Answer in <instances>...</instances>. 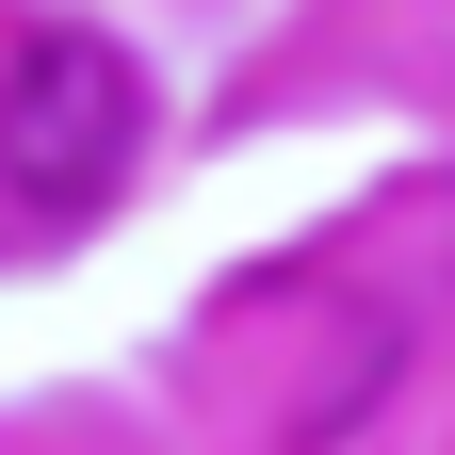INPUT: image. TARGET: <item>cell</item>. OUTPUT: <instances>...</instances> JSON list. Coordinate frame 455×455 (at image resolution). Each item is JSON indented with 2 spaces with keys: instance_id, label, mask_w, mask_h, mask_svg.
Wrapping results in <instances>:
<instances>
[{
  "instance_id": "1",
  "label": "cell",
  "mask_w": 455,
  "mask_h": 455,
  "mask_svg": "<svg viewBox=\"0 0 455 455\" xmlns=\"http://www.w3.org/2000/svg\"><path fill=\"white\" fill-rule=\"evenodd\" d=\"M131 163H147V82H131V49L33 33L17 66H0V180H17L33 212H98Z\"/></svg>"
}]
</instances>
